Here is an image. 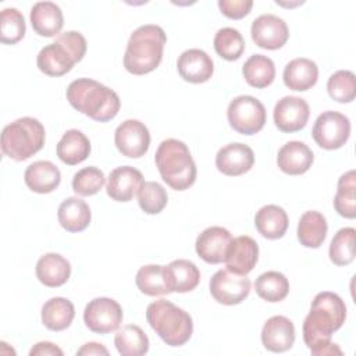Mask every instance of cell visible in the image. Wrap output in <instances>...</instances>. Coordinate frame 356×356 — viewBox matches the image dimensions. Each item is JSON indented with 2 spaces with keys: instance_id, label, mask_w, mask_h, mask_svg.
I'll return each mask as SVG.
<instances>
[{
  "instance_id": "ffe728a7",
  "label": "cell",
  "mask_w": 356,
  "mask_h": 356,
  "mask_svg": "<svg viewBox=\"0 0 356 356\" xmlns=\"http://www.w3.org/2000/svg\"><path fill=\"white\" fill-rule=\"evenodd\" d=\"M163 277L170 293L191 292L200 282L199 268L195 263L186 259H177L172 260L170 264L163 266Z\"/></svg>"
},
{
  "instance_id": "74e56055",
  "label": "cell",
  "mask_w": 356,
  "mask_h": 356,
  "mask_svg": "<svg viewBox=\"0 0 356 356\" xmlns=\"http://www.w3.org/2000/svg\"><path fill=\"white\" fill-rule=\"evenodd\" d=\"M135 284L138 289L147 296H161L170 293L164 284L163 266L159 264L142 266L136 273Z\"/></svg>"
},
{
  "instance_id": "d590c367",
  "label": "cell",
  "mask_w": 356,
  "mask_h": 356,
  "mask_svg": "<svg viewBox=\"0 0 356 356\" xmlns=\"http://www.w3.org/2000/svg\"><path fill=\"white\" fill-rule=\"evenodd\" d=\"M213 44L216 53L227 61L238 60L245 51V40L241 32L229 26L217 31Z\"/></svg>"
},
{
  "instance_id": "b9f144b4",
  "label": "cell",
  "mask_w": 356,
  "mask_h": 356,
  "mask_svg": "<svg viewBox=\"0 0 356 356\" xmlns=\"http://www.w3.org/2000/svg\"><path fill=\"white\" fill-rule=\"evenodd\" d=\"M106 184L104 172L97 167H85L74 174L72 189L79 196H93Z\"/></svg>"
},
{
  "instance_id": "7c38bea8",
  "label": "cell",
  "mask_w": 356,
  "mask_h": 356,
  "mask_svg": "<svg viewBox=\"0 0 356 356\" xmlns=\"http://www.w3.org/2000/svg\"><path fill=\"white\" fill-rule=\"evenodd\" d=\"M114 143L118 152L129 159L145 156L150 145V132L139 120H127L114 132Z\"/></svg>"
},
{
  "instance_id": "2e32d148",
  "label": "cell",
  "mask_w": 356,
  "mask_h": 356,
  "mask_svg": "<svg viewBox=\"0 0 356 356\" xmlns=\"http://www.w3.org/2000/svg\"><path fill=\"white\" fill-rule=\"evenodd\" d=\"M254 164L253 150L241 142L222 146L216 154V167L228 177H238L248 172Z\"/></svg>"
},
{
  "instance_id": "f35d334b",
  "label": "cell",
  "mask_w": 356,
  "mask_h": 356,
  "mask_svg": "<svg viewBox=\"0 0 356 356\" xmlns=\"http://www.w3.org/2000/svg\"><path fill=\"white\" fill-rule=\"evenodd\" d=\"M327 92L330 97L338 103H350L356 97L355 74L348 70L334 72L327 81Z\"/></svg>"
},
{
  "instance_id": "83f0119b",
  "label": "cell",
  "mask_w": 356,
  "mask_h": 356,
  "mask_svg": "<svg viewBox=\"0 0 356 356\" xmlns=\"http://www.w3.org/2000/svg\"><path fill=\"white\" fill-rule=\"evenodd\" d=\"M92 146L88 136L79 129H68L57 143V157L67 165H76L88 159Z\"/></svg>"
},
{
  "instance_id": "d6a6232c",
  "label": "cell",
  "mask_w": 356,
  "mask_h": 356,
  "mask_svg": "<svg viewBox=\"0 0 356 356\" xmlns=\"http://www.w3.org/2000/svg\"><path fill=\"white\" fill-rule=\"evenodd\" d=\"M114 345L122 356H142L149 350V338L139 325L128 324L117 331Z\"/></svg>"
},
{
  "instance_id": "484cf974",
  "label": "cell",
  "mask_w": 356,
  "mask_h": 356,
  "mask_svg": "<svg viewBox=\"0 0 356 356\" xmlns=\"http://www.w3.org/2000/svg\"><path fill=\"white\" fill-rule=\"evenodd\" d=\"M70 275L71 264L58 253H46L36 263V277L44 286H61L70 280Z\"/></svg>"
},
{
  "instance_id": "ab89813d",
  "label": "cell",
  "mask_w": 356,
  "mask_h": 356,
  "mask_svg": "<svg viewBox=\"0 0 356 356\" xmlns=\"http://www.w3.org/2000/svg\"><path fill=\"white\" fill-rule=\"evenodd\" d=\"M25 19L21 11L8 7L0 14V42L4 44H15L25 36Z\"/></svg>"
},
{
  "instance_id": "60d3db41",
  "label": "cell",
  "mask_w": 356,
  "mask_h": 356,
  "mask_svg": "<svg viewBox=\"0 0 356 356\" xmlns=\"http://www.w3.org/2000/svg\"><path fill=\"white\" fill-rule=\"evenodd\" d=\"M168 195L163 185L154 181L143 182L138 192V203L146 214H159L167 206Z\"/></svg>"
},
{
  "instance_id": "e575fe53",
  "label": "cell",
  "mask_w": 356,
  "mask_h": 356,
  "mask_svg": "<svg viewBox=\"0 0 356 356\" xmlns=\"http://www.w3.org/2000/svg\"><path fill=\"white\" fill-rule=\"evenodd\" d=\"M356 172L349 170L342 174L338 179L337 193L334 197V209L341 217L355 218L356 217Z\"/></svg>"
},
{
  "instance_id": "ee69618b",
  "label": "cell",
  "mask_w": 356,
  "mask_h": 356,
  "mask_svg": "<svg viewBox=\"0 0 356 356\" xmlns=\"http://www.w3.org/2000/svg\"><path fill=\"white\" fill-rule=\"evenodd\" d=\"M29 355L31 356H63V350L51 343V342H47V341H42V342H38L36 345H33V348L29 350Z\"/></svg>"
},
{
  "instance_id": "52a82bcc",
  "label": "cell",
  "mask_w": 356,
  "mask_h": 356,
  "mask_svg": "<svg viewBox=\"0 0 356 356\" xmlns=\"http://www.w3.org/2000/svg\"><path fill=\"white\" fill-rule=\"evenodd\" d=\"M44 139L42 122L33 117H22L3 128L1 152L15 161H24L43 147Z\"/></svg>"
},
{
  "instance_id": "277c9868",
  "label": "cell",
  "mask_w": 356,
  "mask_h": 356,
  "mask_svg": "<svg viewBox=\"0 0 356 356\" xmlns=\"http://www.w3.org/2000/svg\"><path fill=\"white\" fill-rule=\"evenodd\" d=\"M154 163L163 181L171 189L185 191L196 181V164L182 140L164 139L156 150Z\"/></svg>"
},
{
  "instance_id": "9a60e30c",
  "label": "cell",
  "mask_w": 356,
  "mask_h": 356,
  "mask_svg": "<svg viewBox=\"0 0 356 356\" xmlns=\"http://www.w3.org/2000/svg\"><path fill=\"white\" fill-rule=\"evenodd\" d=\"M232 241V235L227 228L214 225L209 227L196 238L195 249L197 256L209 264L222 263Z\"/></svg>"
},
{
  "instance_id": "8d00e7d4",
  "label": "cell",
  "mask_w": 356,
  "mask_h": 356,
  "mask_svg": "<svg viewBox=\"0 0 356 356\" xmlns=\"http://www.w3.org/2000/svg\"><path fill=\"white\" fill-rule=\"evenodd\" d=\"M355 236L356 231L352 227L341 228L330 243V260L335 266H348L355 260Z\"/></svg>"
},
{
  "instance_id": "cb8c5ba5",
  "label": "cell",
  "mask_w": 356,
  "mask_h": 356,
  "mask_svg": "<svg viewBox=\"0 0 356 356\" xmlns=\"http://www.w3.org/2000/svg\"><path fill=\"white\" fill-rule=\"evenodd\" d=\"M25 185L36 193H50L61 182V172L56 164L39 160L29 164L24 172Z\"/></svg>"
},
{
  "instance_id": "6da1fadb",
  "label": "cell",
  "mask_w": 356,
  "mask_h": 356,
  "mask_svg": "<svg viewBox=\"0 0 356 356\" xmlns=\"http://www.w3.org/2000/svg\"><path fill=\"white\" fill-rule=\"evenodd\" d=\"M345 318L346 306L339 295L323 291L314 296L302 328L303 341L312 355H343L341 348L331 342V335L343 325Z\"/></svg>"
},
{
  "instance_id": "5b68a950",
  "label": "cell",
  "mask_w": 356,
  "mask_h": 356,
  "mask_svg": "<svg viewBox=\"0 0 356 356\" xmlns=\"http://www.w3.org/2000/svg\"><path fill=\"white\" fill-rule=\"evenodd\" d=\"M86 47V39L81 32H63L56 38V42L39 51L36 57L38 68L49 76H63L83 58Z\"/></svg>"
},
{
  "instance_id": "e0dca14e",
  "label": "cell",
  "mask_w": 356,
  "mask_h": 356,
  "mask_svg": "<svg viewBox=\"0 0 356 356\" xmlns=\"http://www.w3.org/2000/svg\"><path fill=\"white\" fill-rule=\"evenodd\" d=\"M143 182V175L138 168L121 165L110 172L106 192L115 202H129L138 195Z\"/></svg>"
},
{
  "instance_id": "5bb4252c",
  "label": "cell",
  "mask_w": 356,
  "mask_h": 356,
  "mask_svg": "<svg viewBox=\"0 0 356 356\" xmlns=\"http://www.w3.org/2000/svg\"><path fill=\"white\" fill-rule=\"evenodd\" d=\"M250 35L259 47L277 50L288 42L289 29L282 18L274 14H263L253 19Z\"/></svg>"
},
{
  "instance_id": "1f68e13d",
  "label": "cell",
  "mask_w": 356,
  "mask_h": 356,
  "mask_svg": "<svg viewBox=\"0 0 356 356\" xmlns=\"http://www.w3.org/2000/svg\"><path fill=\"white\" fill-rule=\"evenodd\" d=\"M242 74L250 86L256 89H264L274 82L275 65L270 57L263 54H253L245 61Z\"/></svg>"
},
{
  "instance_id": "f6af8a7d",
  "label": "cell",
  "mask_w": 356,
  "mask_h": 356,
  "mask_svg": "<svg viewBox=\"0 0 356 356\" xmlns=\"http://www.w3.org/2000/svg\"><path fill=\"white\" fill-rule=\"evenodd\" d=\"M90 355H104V356H107L108 350H107V348H104L102 343H97V342H88L76 350V356H90Z\"/></svg>"
},
{
  "instance_id": "d4e9b609",
  "label": "cell",
  "mask_w": 356,
  "mask_h": 356,
  "mask_svg": "<svg viewBox=\"0 0 356 356\" xmlns=\"http://www.w3.org/2000/svg\"><path fill=\"white\" fill-rule=\"evenodd\" d=\"M282 79L285 86L291 90L306 92L317 83L318 67L310 58H293L285 65Z\"/></svg>"
},
{
  "instance_id": "f1b7e54d",
  "label": "cell",
  "mask_w": 356,
  "mask_h": 356,
  "mask_svg": "<svg viewBox=\"0 0 356 356\" xmlns=\"http://www.w3.org/2000/svg\"><path fill=\"white\" fill-rule=\"evenodd\" d=\"M288 214L277 204H266L254 216V227L267 239H280L288 229Z\"/></svg>"
},
{
  "instance_id": "7bdbcfd3",
  "label": "cell",
  "mask_w": 356,
  "mask_h": 356,
  "mask_svg": "<svg viewBox=\"0 0 356 356\" xmlns=\"http://www.w3.org/2000/svg\"><path fill=\"white\" fill-rule=\"evenodd\" d=\"M252 7V0H218L220 11L229 19H241L246 17Z\"/></svg>"
},
{
  "instance_id": "3957f363",
  "label": "cell",
  "mask_w": 356,
  "mask_h": 356,
  "mask_svg": "<svg viewBox=\"0 0 356 356\" xmlns=\"http://www.w3.org/2000/svg\"><path fill=\"white\" fill-rule=\"evenodd\" d=\"M167 42L161 26L146 24L136 28L127 43L124 54V67L134 75H145L154 71L161 60Z\"/></svg>"
},
{
  "instance_id": "9c48e42d",
  "label": "cell",
  "mask_w": 356,
  "mask_h": 356,
  "mask_svg": "<svg viewBox=\"0 0 356 356\" xmlns=\"http://www.w3.org/2000/svg\"><path fill=\"white\" fill-rule=\"evenodd\" d=\"M312 136L314 142L325 150L339 149L350 136V121L342 113L331 110L324 111L314 121Z\"/></svg>"
},
{
  "instance_id": "4fadbf2b",
  "label": "cell",
  "mask_w": 356,
  "mask_h": 356,
  "mask_svg": "<svg viewBox=\"0 0 356 356\" xmlns=\"http://www.w3.org/2000/svg\"><path fill=\"white\" fill-rule=\"evenodd\" d=\"M310 115L309 104L298 96H284L274 107L273 118L281 132L292 134L303 129Z\"/></svg>"
},
{
  "instance_id": "4316f807",
  "label": "cell",
  "mask_w": 356,
  "mask_h": 356,
  "mask_svg": "<svg viewBox=\"0 0 356 356\" xmlns=\"http://www.w3.org/2000/svg\"><path fill=\"white\" fill-rule=\"evenodd\" d=\"M60 225L68 232H81L88 228L92 220L89 204L75 196L67 197L61 202L57 211Z\"/></svg>"
},
{
  "instance_id": "f546056e",
  "label": "cell",
  "mask_w": 356,
  "mask_h": 356,
  "mask_svg": "<svg viewBox=\"0 0 356 356\" xmlns=\"http://www.w3.org/2000/svg\"><path fill=\"white\" fill-rule=\"evenodd\" d=\"M328 231L325 217L316 210L305 211L298 222V239L305 248L317 249L325 241Z\"/></svg>"
},
{
  "instance_id": "44dd1931",
  "label": "cell",
  "mask_w": 356,
  "mask_h": 356,
  "mask_svg": "<svg viewBox=\"0 0 356 356\" xmlns=\"http://www.w3.org/2000/svg\"><path fill=\"white\" fill-rule=\"evenodd\" d=\"M295 342V325L285 316L270 317L261 330L263 346L275 353L289 350Z\"/></svg>"
},
{
  "instance_id": "ac0fdd59",
  "label": "cell",
  "mask_w": 356,
  "mask_h": 356,
  "mask_svg": "<svg viewBox=\"0 0 356 356\" xmlns=\"http://www.w3.org/2000/svg\"><path fill=\"white\" fill-rule=\"evenodd\" d=\"M257 259H259L257 242L248 235H241V236L232 238L229 248L227 250L224 263L229 271L241 275H246L254 268Z\"/></svg>"
},
{
  "instance_id": "7a4b0ae2",
  "label": "cell",
  "mask_w": 356,
  "mask_h": 356,
  "mask_svg": "<svg viewBox=\"0 0 356 356\" xmlns=\"http://www.w3.org/2000/svg\"><path fill=\"white\" fill-rule=\"evenodd\" d=\"M68 103L79 113L97 122L113 120L121 107L118 95L106 85L90 79L78 78L67 88Z\"/></svg>"
},
{
  "instance_id": "8992f818",
  "label": "cell",
  "mask_w": 356,
  "mask_h": 356,
  "mask_svg": "<svg viewBox=\"0 0 356 356\" xmlns=\"http://www.w3.org/2000/svg\"><path fill=\"white\" fill-rule=\"evenodd\" d=\"M146 320L156 334L170 346L185 345L193 332L191 314L167 299L152 302L146 309Z\"/></svg>"
},
{
  "instance_id": "ba28073f",
  "label": "cell",
  "mask_w": 356,
  "mask_h": 356,
  "mask_svg": "<svg viewBox=\"0 0 356 356\" xmlns=\"http://www.w3.org/2000/svg\"><path fill=\"white\" fill-rule=\"evenodd\" d=\"M227 118L234 131L242 135H254L260 132L266 124L264 104L249 95L234 97L227 108Z\"/></svg>"
},
{
  "instance_id": "4dcf8cb0",
  "label": "cell",
  "mask_w": 356,
  "mask_h": 356,
  "mask_svg": "<svg viewBox=\"0 0 356 356\" xmlns=\"http://www.w3.org/2000/svg\"><path fill=\"white\" fill-rule=\"evenodd\" d=\"M74 317L75 307L67 298L56 296L42 306V323L51 331H63L68 328Z\"/></svg>"
},
{
  "instance_id": "30bf717a",
  "label": "cell",
  "mask_w": 356,
  "mask_h": 356,
  "mask_svg": "<svg viewBox=\"0 0 356 356\" xmlns=\"http://www.w3.org/2000/svg\"><path fill=\"white\" fill-rule=\"evenodd\" d=\"M122 309L111 298H95L83 310L85 325L96 334H108L115 331L122 323Z\"/></svg>"
},
{
  "instance_id": "603a6c76",
  "label": "cell",
  "mask_w": 356,
  "mask_h": 356,
  "mask_svg": "<svg viewBox=\"0 0 356 356\" xmlns=\"http://www.w3.org/2000/svg\"><path fill=\"white\" fill-rule=\"evenodd\" d=\"M31 24L33 31L46 38L58 36L63 25L64 17L61 8L53 1H38L31 8Z\"/></svg>"
},
{
  "instance_id": "7402d4cb",
  "label": "cell",
  "mask_w": 356,
  "mask_h": 356,
  "mask_svg": "<svg viewBox=\"0 0 356 356\" xmlns=\"http://www.w3.org/2000/svg\"><path fill=\"white\" fill-rule=\"evenodd\" d=\"M314 161V154L312 149L300 142L291 140L286 142L277 154L278 168L288 175H302L312 167Z\"/></svg>"
},
{
  "instance_id": "836d02e7",
  "label": "cell",
  "mask_w": 356,
  "mask_h": 356,
  "mask_svg": "<svg viewBox=\"0 0 356 356\" xmlns=\"http://www.w3.org/2000/svg\"><path fill=\"white\" fill-rule=\"evenodd\" d=\"M256 293L266 302H281L289 293V281L280 271H266L254 281Z\"/></svg>"
},
{
  "instance_id": "8fae6325",
  "label": "cell",
  "mask_w": 356,
  "mask_h": 356,
  "mask_svg": "<svg viewBox=\"0 0 356 356\" xmlns=\"http://www.w3.org/2000/svg\"><path fill=\"white\" fill-rule=\"evenodd\" d=\"M210 293L216 302L227 306L239 305L250 292V280L229 271L228 268L218 270L210 280Z\"/></svg>"
},
{
  "instance_id": "d6986e66",
  "label": "cell",
  "mask_w": 356,
  "mask_h": 356,
  "mask_svg": "<svg viewBox=\"0 0 356 356\" xmlns=\"http://www.w3.org/2000/svg\"><path fill=\"white\" fill-rule=\"evenodd\" d=\"M177 70L181 78L191 83L207 82L214 72L211 57L202 49H188L177 60Z\"/></svg>"
}]
</instances>
